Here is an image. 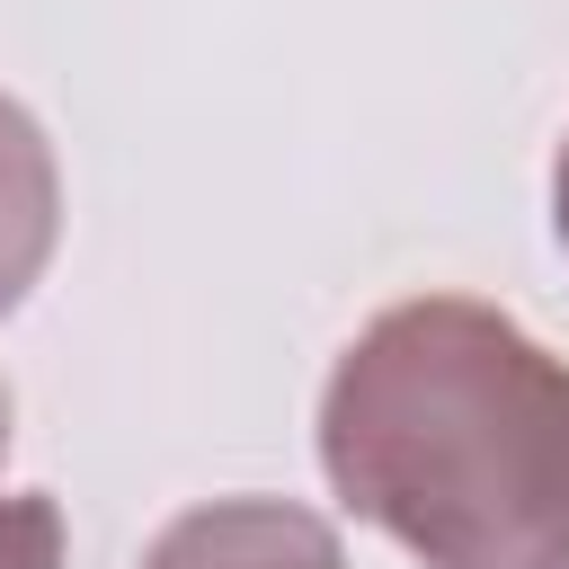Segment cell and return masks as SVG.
Wrapping results in <instances>:
<instances>
[{
  "label": "cell",
  "mask_w": 569,
  "mask_h": 569,
  "mask_svg": "<svg viewBox=\"0 0 569 569\" xmlns=\"http://www.w3.org/2000/svg\"><path fill=\"white\" fill-rule=\"evenodd\" d=\"M0 453H9V391H0Z\"/></svg>",
  "instance_id": "6"
},
{
  "label": "cell",
  "mask_w": 569,
  "mask_h": 569,
  "mask_svg": "<svg viewBox=\"0 0 569 569\" xmlns=\"http://www.w3.org/2000/svg\"><path fill=\"white\" fill-rule=\"evenodd\" d=\"M0 569H62V507L44 489L0 498Z\"/></svg>",
  "instance_id": "4"
},
{
  "label": "cell",
  "mask_w": 569,
  "mask_h": 569,
  "mask_svg": "<svg viewBox=\"0 0 569 569\" xmlns=\"http://www.w3.org/2000/svg\"><path fill=\"white\" fill-rule=\"evenodd\" d=\"M320 462L427 569H569V365L471 293L391 302L338 356Z\"/></svg>",
  "instance_id": "1"
},
{
  "label": "cell",
  "mask_w": 569,
  "mask_h": 569,
  "mask_svg": "<svg viewBox=\"0 0 569 569\" xmlns=\"http://www.w3.org/2000/svg\"><path fill=\"white\" fill-rule=\"evenodd\" d=\"M551 222H560V249H569V142H560V169H551Z\"/></svg>",
  "instance_id": "5"
},
{
  "label": "cell",
  "mask_w": 569,
  "mask_h": 569,
  "mask_svg": "<svg viewBox=\"0 0 569 569\" xmlns=\"http://www.w3.org/2000/svg\"><path fill=\"white\" fill-rule=\"evenodd\" d=\"M142 569H347V551L311 507L213 498V507H187L178 525H160Z\"/></svg>",
  "instance_id": "2"
},
{
  "label": "cell",
  "mask_w": 569,
  "mask_h": 569,
  "mask_svg": "<svg viewBox=\"0 0 569 569\" xmlns=\"http://www.w3.org/2000/svg\"><path fill=\"white\" fill-rule=\"evenodd\" d=\"M53 231H62V178H53V151L36 133V116L18 98H0V311L27 302V284L44 276L53 258Z\"/></svg>",
  "instance_id": "3"
}]
</instances>
